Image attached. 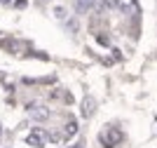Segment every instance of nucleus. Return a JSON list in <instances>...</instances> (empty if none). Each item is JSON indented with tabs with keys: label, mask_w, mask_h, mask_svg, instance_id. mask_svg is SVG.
<instances>
[{
	"label": "nucleus",
	"mask_w": 157,
	"mask_h": 148,
	"mask_svg": "<svg viewBox=\"0 0 157 148\" xmlns=\"http://www.w3.org/2000/svg\"><path fill=\"white\" fill-rule=\"evenodd\" d=\"M54 17L56 19H66V7H54Z\"/></svg>",
	"instance_id": "obj_9"
},
{
	"label": "nucleus",
	"mask_w": 157,
	"mask_h": 148,
	"mask_svg": "<svg viewBox=\"0 0 157 148\" xmlns=\"http://www.w3.org/2000/svg\"><path fill=\"white\" fill-rule=\"evenodd\" d=\"M96 7V0H75V14H87Z\"/></svg>",
	"instance_id": "obj_5"
},
{
	"label": "nucleus",
	"mask_w": 157,
	"mask_h": 148,
	"mask_svg": "<svg viewBox=\"0 0 157 148\" xmlns=\"http://www.w3.org/2000/svg\"><path fill=\"white\" fill-rule=\"evenodd\" d=\"M31 146H38V148H42L47 141H49V132H45V129H33L31 134H28V139H26Z\"/></svg>",
	"instance_id": "obj_2"
},
{
	"label": "nucleus",
	"mask_w": 157,
	"mask_h": 148,
	"mask_svg": "<svg viewBox=\"0 0 157 148\" xmlns=\"http://www.w3.org/2000/svg\"><path fill=\"white\" fill-rule=\"evenodd\" d=\"M73 148H85V143L80 141V143H75V146H73Z\"/></svg>",
	"instance_id": "obj_11"
},
{
	"label": "nucleus",
	"mask_w": 157,
	"mask_h": 148,
	"mask_svg": "<svg viewBox=\"0 0 157 148\" xmlns=\"http://www.w3.org/2000/svg\"><path fill=\"white\" fill-rule=\"evenodd\" d=\"M78 28H80V26H78V19L66 21V31H68V33H78Z\"/></svg>",
	"instance_id": "obj_8"
},
{
	"label": "nucleus",
	"mask_w": 157,
	"mask_h": 148,
	"mask_svg": "<svg viewBox=\"0 0 157 148\" xmlns=\"http://www.w3.org/2000/svg\"><path fill=\"white\" fill-rule=\"evenodd\" d=\"M38 2H40V5H47V2H49V0H38Z\"/></svg>",
	"instance_id": "obj_12"
},
{
	"label": "nucleus",
	"mask_w": 157,
	"mask_h": 148,
	"mask_svg": "<svg viewBox=\"0 0 157 148\" xmlns=\"http://www.w3.org/2000/svg\"><path fill=\"white\" fill-rule=\"evenodd\" d=\"M0 2H2V5H7V2H10V0H0Z\"/></svg>",
	"instance_id": "obj_13"
},
{
	"label": "nucleus",
	"mask_w": 157,
	"mask_h": 148,
	"mask_svg": "<svg viewBox=\"0 0 157 148\" xmlns=\"http://www.w3.org/2000/svg\"><path fill=\"white\" fill-rule=\"evenodd\" d=\"M78 129H80V125L75 122V120H68V122H66V127H63V139L75 136V134H78Z\"/></svg>",
	"instance_id": "obj_7"
},
{
	"label": "nucleus",
	"mask_w": 157,
	"mask_h": 148,
	"mask_svg": "<svg viewBox=\"0 0 157 148\" xmlns=\"http://www.w3.org/2000/svg\"><path fill=\"white\" fill-rule=\"evenodd\" d=\"M28 110H31V118L33 120H38V122H42V120H47L49 118V108H45V106H35V103H28Z\"/></svg>",
	"instance_id": "obj_3"
},
{
	"label": "nucleus",
	"mask_w": 157,
	"mask_h": 148,
	"mask_svg": "<svg viewBox=\"0 0 157 148\" xmlns=\"http://www.w3.org/2000/svg\"><path fill=\"white\" fill-rule=\"evenodd\" d=\"M120 0H98V5H96V12L105 14V12H113V10H120Z\"/></svg>",
	"instance_id": "obj_4"
},
{
	"label": "nucleus",
	"mask_w": 157,
	"mask_h": 148,
	"mask_svg": "<svg viewBox=\"0 0 157 148\" xmlns=\"http://www.w3.org/2000/svg\"><path fill=\"white\" fill-rule=\"evenodd\" d=\"M94 113H96V101H94L92 97H85V101H82V115L92 118Z\"/></svg>",
	"instance_id": "obj_6"
},
{
	"label": "nucleus",
	"mask_w": 157,
	"mask_h": 148,
	"mask_svg": "<svg viewBox=\"0 0 157 148\" xmlns=\"http://www.w3.org/2000/svg\"><path fill=\"white\" fill-rule=\"evenodd\" d=\"M26 5H28V0H14V7H17V10H24Z\"/></svg>",
	"instance_id": "obj_10"
},
{
	"label": "nucleus",
	"mask_w": 157,
	"mask_h": 148,
	"mask_svg": "<svg viewBox=\"0 0 157 148\" xmlns=\"http://www.w3.org/2000/svg\"><path fill=\"white\" fill-rule=\"evenodd\" d=\"M124 139V132L117 127V125H108V127L98 134V141H101V146L103 148H113V146H117L120 141Z\"/></svg>",
	"instance_id": "obj_1"
}]
</instances>
